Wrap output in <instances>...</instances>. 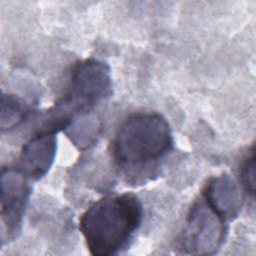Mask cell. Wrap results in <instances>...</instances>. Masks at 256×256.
I'll use <instances>...</instances> for the list:
<instances>
[{
    "instance_id": "cell-2",
    "label": "cell",
    "mask_w": 256,
    "mask_h": 256,
    "mask_svg": "<svg viewBox=\"0 0 256 256\" xmlns=\"http://www.w3.org/2000/svg\"><path fill=\"white\" fill-rule=\"evenodd\" d=\"M142 219L141 201L126 192L94 202L81 215L79 229L92 255L110 256L130 246Z\"/></svg>"
},
{
    "instance_id": "cell-4",
    "label": "cell",
    "mask_w": 256,
    "mask_h": 256,
    "mask_svg": "<svg viewBox=\"0 0 256 256\" xmlns=\"http://www.w3.org/2000/svg\"><path fill=\"white\" fill-rule=\"evenodd\" d=\"M29 179L17 168H3L1 173V239L2 245L18 237L28 203Z\"/></svg>"
},
{
    "instance_id": "cell-5",
    "label": "cell",
    "mask_w": 256,
    "mask_h": 256,
    "mask_svg": "<svg viewBox=\"0 0 256 256\" xmlns=\"http://www.w3.org/2000/svg\"><path fill=\"white\" fill-rule=\"evenodd\" d=\"M111 92L110 68L106 63L87 59L74 66L66 93L95 107L98 102L109 97Z\"/></svg>"
},
{
    "instance_id": "cell-1",
    "label": "cell",
    "mask_w": 256,
    "mask_h": 256,
    "mask_svg": "<svg viewBox=\"0 0 256 256\" xmlns=\"http://www.w3.org/2000/svg\"><path fill=\"white\" fill-rule=\"evenodd\" d=\"M173 144L170 125L161 114L139 112L120 124L112 140V156L126 182L139 185L158 174Z\"/></svg>"
},
{
    "instance_id": "cell-9",
    "label": "cell",
    "mask_w": 256,
    "mask_h": 256,
    "mask_svg": "<svg viewBox=\"0 0 256 256\" xmlns=\"http://www.w3.org/2000/svg\"><path fill=\"white\" fill-rule=\"evenodd\" d=\"M255 152L254 146L252 145L251 150L243 159L240 167V182L244 190L249 193L252 197L255 194Z\"/></svg>"
},
{
    "instance_id": "cell-6",
    "label": "cell",
    "mask_w": 256,
    "mask_h": 256,
    "mask_svg": "<svg viewBox=\"0 0 256 256\" xmlns=\"http://www.w3.org/2000/svg\"><path fill=\"white\" fill-rule=\"evenodd\" d=\"M56 133L37 132L24 144L16 168L29 180H39L50 170L56 156Z\"/></svg>"
},
{
    "instance_id": "cell-3",
    "label": "cell",
    "mask_w": 256,
    "mask_h": 256,
    "mask_svg": "<svg viewBox=\"0 0 256 256\" xmlns=\"http://www.w3.org/2000/svg\"><path fill=\"white\" fill-rule=\"evenodd\" d=\"M228 222L202 197L190 208L178 246L185 254L212 255L223 245Z\"/></svg>"
},
{
    "instance_id": "cell-8",
    "label": "cell",
    "mask_w": 256,
    "mask_h": 256,
    "mask_svg": "<svg viewBox=\"0 0 256 256\" xmlns=\"http://www.w3.org/2000/svg\"><path fill=\"white\" fill-rule=\"evenodd\" d=\"M30 110L27 104L14 95H2L1 129H12L26 119Z\"/></svg>"
},
{
    "instance_id": "cell-7",
    "label": "cell",
    "mask_w": 256,
    "mask_h": 256,
    "mask_svg": "<svg viewBox=\"0 0 256 256\" xmlns=\"http://www.w3.org/2000/svg\"><path fill=\"white\" fill-rule=\"evenodd\" d=\"M201 197L227 222L235 219L242 207V194L238 184L226 173L210 178Z\"/></svg>"
}]
</instances>
